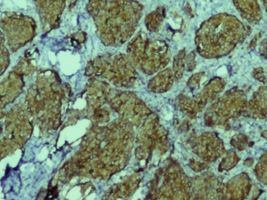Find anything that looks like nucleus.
<instances>
[{
	"label": "nucleus",
	"mask_w": 267,
	"mask_h": 200,
	"mask_svg": "<svg viewBox=\"0 0 267 200\" xmlns=\"http://www.w3.org/2000/svg\"><path fill=\"white\" fill-rule=\"evenodd\" d=\"M159 157L160 152H158V151H154V153H153V161H154V162H156V161H158V160H159Z\"/></svg>",
	"instance_id": "obj_1"
},
{
	"label": "nucleus",
	"mask_w": 267,
	"mask_h": 200,
	"mask_svg": "<svg viewBox=\"0 0 267 200\" xmlns=\"http://www.w3.org/2000/svg\"><path fill=\"white\" fill-rule=\"evenodd\" d=\"M185 171L187 175L192 176L194 175V172H192V170L189 168V167H187V166L185 168Z\"/></svg>",
	"instance_id": "obj_2"
},
{
	"label": "nucleus",
	"mask_w": 267,
	"mask_h": 200,
	"mask_svg": "<svg viewBox=\"0 0 267 200\" xmlns=\"http://www.w3.org/2000/svg\"><path fill=\"white\" fill-rule=\"evenodd\" d=\"M226 67H222L218 70L217 74L219 75H222V74H226Z\"/></svg>",
	"instance_id": "obj_3"
},
{
	"label": "nucleus",
	"mask_w": 267,
	"mask_h": 200,
	"mask_svg": "<svg viewBox=\"0 0 267 200\" xmlns=\"http://www.w3.org/2000/svg\"><path fill=\"white\" fill-rule=\"evenodd\" d=\"M173 117V113L172 112L169 113V114H166V116H164L163 117H164V119H166V120H167V121H169L170 119H172V118Z\"/></svg>",
	"instance_id": "obj_4"
},
{
	"label": "nucleus",
	"mask_w": 267,
	"mask_h": 200,
	"mask_svg": "<svg viewBox=\"0 0 267 200\" xmlns=\"http://www.w3.org/2000/svg\"><path fill=\"white\" fill-rule=\"evenodd\" d=\"M140 195H141L140 191H138L137 192H136V194H135L134 195L133 199H136V200L138 199V198H140Z\"/></svg>",
	"instance_id": "obj_5"
},
{
	"label": "nucleus",
	"mask_w": 267,
	"mask_h": 200,
	"mask_svg": "<svg viewBox=\"0 0 267 200\" xmlns=\"http://www.w3.org/2000/svg\"><path fill=\"white\" fill-rule=\"evenodd\" d=\"M244 57H245V58H246L247 60H251V58H252L251 57V55L249 54L245 55L244 56Z\"/></svg>",
	"instance_id": "obj_6"
},
{
	"label": "nucleus",
	"mask_w": 267,
	"mask_h": 200,
	"mask_svg": "<svg viewBox=\"0 0 267 200\" xmlns=\"http://www.w3.org/2000/svg\"><path fill=\"white\" fill-rule=\"evenodd\" d=\"M144 164H145V160H141V162H140V165L141 166H144Z\"/></svg>",
	"instance_id": "obj_7"
}]
</instances>
